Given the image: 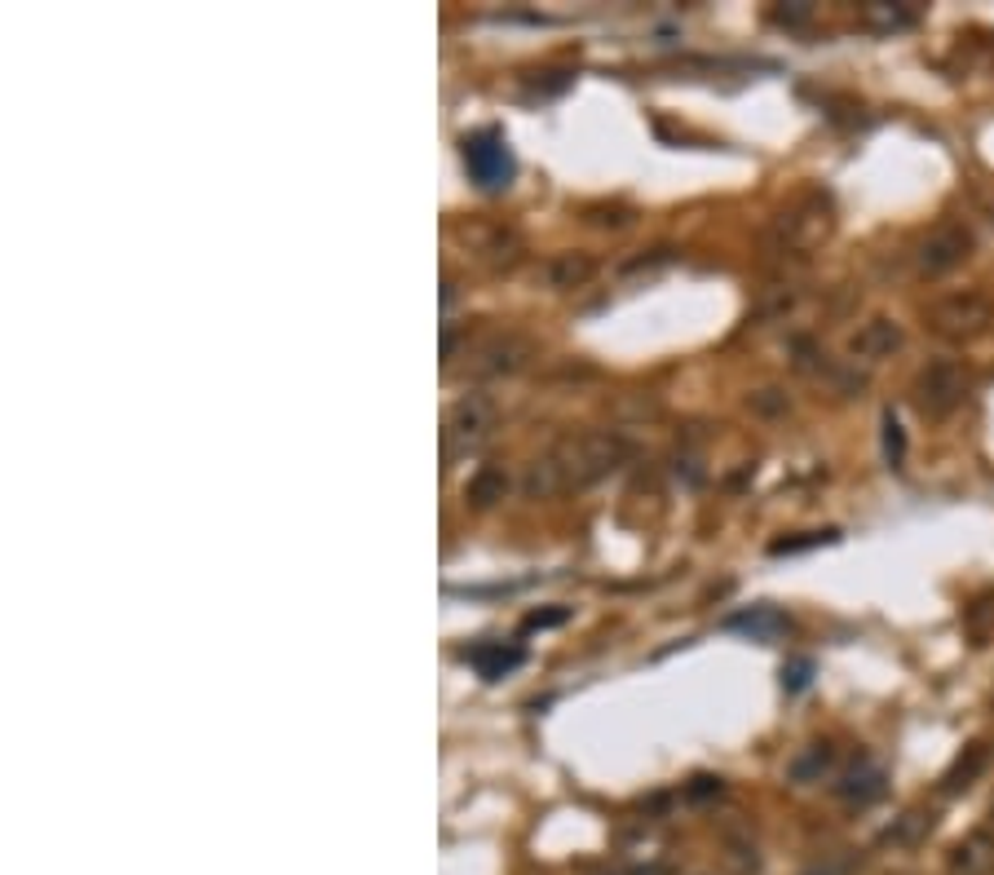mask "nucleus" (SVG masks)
<instances>
[{
    "label": "nucleus",
    "instance_id": "26",
    "mask_svg": "<svg viewBox=\"0 0 994 875\" xmlns=\"http://www.w3.org/2000/svg\"><path fill=\"white\" fill-rule=\"evenodd\" d=\"M673 261V248H654V257H636V261H628V275L632 270H654V266H668Z\"/></svg>",
    "mask_w": 994,
    "mask_h": 875
},
{
    "label": "nucleus",
    "instance_id": "3",
    "mask_svg": "<svg viewBox=\"0 0 994 875\" xmlns=\"http://www.w3.org/2000/svg\"><path fill=\"white\" fill-rule=\"evenodd\" d=\"M994 323V301L977 288H963V292H946L928 305V327L946 341H972L981 337L985 327Z\"/></svg>",
    "mask_w": 994,
    "mask_h": 875
},
{
    "label": "nucleus",
    "instance_id": "14",
    "mask_svg": "<svg viewBox=\"0 0 994 875\" xmlns=\"http://www.w3.org/2000/svg\"><path fill=\"white\" fill-rule=\"evenodd\" d=\"M835 796L849 801V805H870V801H879V796H884V770H879V765H870V760L853 765V770L844 774V783H835Z\"/></svg>",
    "mask_w": 994,
    "mask_h": 875
},
{
    "label": "nucleus",
    "instance_id": "19",
    "mask_svg": "<svg viewBox=\"0 0 994 875\" xmlns=\"http://www.w3.org/2000/svg\"><path fill=\"white\" fill-rule=\"evenodd\" d=\"M928 814H920V809H911V814H902L889 831H884V844H893V849H911V844H920L924 836H928Z\"/></svg>",
    "mask_w": 994,
    "mask_h": 875
},
{
    "label": "nucleus",
    "instance_id": "10",
    "mask_svg": "<svg viewBox=\"0 0 994 875\" xmlns=\"http://www.w3.org/2000/svg\"><path fill=\"white\" fill-rule=\"evenodd\" d=\"M946 875H994V831L963 836L946 858Z\"/></svg>",
    "mask_w": 994,
    "mask_h": 875
},
{
    "label": "nucleus",
    "instance_id": "5",
    "mask_svg": "<svg viewBox=\"0 0 994 875\" xmlns=\"http://www.w3.org/2000/svg\"><path fill=\"white\" fill-rule=\"evenodd\" d=\"M535 341L522 332H491L469 350V376L478 381H495V376H513L522 368H530L535 359Z\"/></svg>",
    "mask_w": 994,
    "mask_h": 875
},
{
    "label": "nucleus",
    "instance_id": "28",
    "mask_svg": "<svg viewBox=\"0 0 994 875\" xmlns=\"http://www.w3.org/2000/svg\"><path fill=\"white\" fill-rule=\"evenodd\" d=\"M562 619H566V610H548V615H530L526 628H552V623H562Z\"/></svg>",
    "mask_w": 994,
    "mask_h": 875
},
{
    "label": "nucleus",
    "instance_id": "22",
    "mask_svg": "<svg viewBox=\"0 0 994 875\" xmlns=\"http://www.w3.org/2000/svg\"><path fill=\"white\" fill-rule=\"evenodd\" d=\"M990 628H994V597H981V602L968 606V632H972L977 641H985Z\"/></svg>",
    "mask_w": 994,
    "mask_h": 875
},
{
    "label": "nucleus",
    "instance_id": "9",
    "mask_svg": "<svg viewBox=\"0 0 994 875\" xmlns=\"http://www.w3.org/2000/svg\"><path fill=\"white\" fill-rule=\"evenodd\" d=\"M902 323L898 318H866L857 332L849 337V354L853 359H862V363H879V359H889V354H898L902 350Z\"/></svg>",
    "mask_w": 994,
    "mask_h": 875
},
{
    "label": "nucleus",
    "instance_id": "7",
    "mask_svg": "<svg viewBox=\"0 0 994 875\" xmlns=\"http://www.w3.org/2000/svg\"><path fill=\"white\" fill-rule=\"evenodd\" d=\"M465 168L469 177L482 186V190H504L513 182V155H508V142L495 133V129H482L473 138H465Z\"/></svg>",
    "mask_w": 994,
    "mask_h": 875
},
{
    "label": "nucleus",
    "instance_id": "21",
    "mask_svg": "<svg viewBox=\"0 0 994 875\" xmlns=\"http://www.w3.org/2000/svg\"><path fill=\"white\" fill-rule=\"evenodd\" d=\"M879 429H884V460H889V465H902V456H907V433H902L898 416H893V411H884Z\"/></svg>",
    "mask_w": 994,
    "mask_h": 875
},
{
    "label": "nucleus",
    "instance_id": "27",
    "mask_svg": "<svg viewBox=\"0 0 994 875\" xmlns=\"http://www.w3.org/2000/svg\"><path fill=\"white\" fill-rule=\"evenodd\" d=\"M708 796H721V779H694L690 783V801H708Z\"/></svg>",
    "mask_w": 994,
    "mask_h": 875
},
{
    "label": "nucleus",
    "instance_id": "12",
    "mask_svg": "<svg viewBox=\"0 0 994 875\" xmlns=\"http://www.w3.org/2000/svg\"><path fill=\"white\" fill-rule=\"evenodd\" d=\"M558 491H571V487H566V474H562L558 456L543 452V456H535V460L526 465V474H522V495H526V500H548V495H558Z\"/></svg>",
    "mask_w": 994,
    "mask_h": 875
},
{
    "label": "nucleus",
    "instance_id": "15",
    "mask_svg": "<svg viewBox=\"0 0 994 875\" xmlns=\"http://www.w3.org/2000/svg\"><path fill=\"white\" fill-rule=\"evenodd\" d=\"M835 765V747L831 743H809L805 751H796L792 756V765H787V779L796 783V788H809V783H822V774Z\"/></svg>",
    "mask_w": 994,
    "mask_h": 875
},
{
    "label": "nucleus",
    "instance_id": "18",
    "mask_svg": "<svg viewBox=\"0 0 994 875\" xmlns=\"http://www.w3.org/2000/svg\"><path fill=\"white\" fill-rule=\"evenodd\" d=\"M465 660H469V664H473V668H478L487 681H500L504 673H513V668L522 664V650H517V645H508V650H504V645H495V641H491V645H478V650H469Z\"/></svg>",
    "mask_w": 994,
    "mask_h": 875
},
{
    "label": "nucleus",
    "instance_id": "13",
    "mask_svg": "<svg viewBox=\"0 0 994 875\" xmlns=\"http://www.w3.org/2000/svg\"><path fill=\"white\" fill-rule=\"evenodd\" d=\"M729 632H747L756 641H773V637H783L792 628V619L783 610H773V606H751V610H738L725 619Z\"/></svg>",
    "mask_w": 994,
    "mask_h": 875
},
{
    "label": "nucleus",
    "instance_id": "24",
    "mask_svg": "<svg viewBox=\"0 0 994 875\" xmlns=\"http://www.w3.org/2000/svg\"><path fill=\"white\" fill-rule=\"evenodd\" d=\"M814 681V660H792L787 668H783V686L796 695V690H805Z\"/></svg>",
    "mask_w": 994,
    "mask_h": 875
},
{
    "label": "nucleus",
    "instance_id": "17",
    "mask_svg": "<svg viewBox=\"0 0 994 875\" xmlns=\"http://www.w3.org/2000/svg\"><path fill=\"white\" fill-rule=\"evenodd\" d=\"M985 760H990V751L981 747V743H972V747H963V756L950 765L946 770V779H942V792L946 796H955V792H963V788H972L981 774H985Z\"/></svg>",
    "mask_w": 994,
    "mask_h": 875
},
{
    "label": "nucleus",
    "instance_id": "6",
    "mask_svg": "<svg viewBox=\"0 0 994 875\" xmlns=\"http://www.w3.org/2000/svg\"><path fill=\"white\" fill-rule=\"evenodd\" d=\"M835 226V217H831V199L827 195H805L800 203H792L783 217H779V226H773V235H779L783 248L800 253V248H814L831 235Z\"/></svg>",
    "mask_w": 994,
    "mask_h": 875
},
{
    "label": "nucleus",
    "instance_id": "29",
    "mask_svg": "<svg viewBox=\"0 0 994 875\" xmlns=\"http://www.w3.org/2000/svg\"><path fill=\"white\" fill-rule=\"evenodd\" d=\"M990 822H994V805H990Z\"/></svg>",
    "mask_w": 994,
    "mask_h": 875
},
{
    "label": "nucleus",
    "instance_id": "23",
    "mask_svg": "<svg viewBox=\"0 0 994 875\" xmlns=\"http://www.w3.org/2000/svg\"><path fill=\"white\" fill-rule=\"evenodd\" d=\"M835 530H822V535H805V539H773L769 544V553L773 558H783V553H800V549H814V544H831Z\"/></svg>",
    "mask_w": 994,
    "mask_h": 875
},
{
    "label": "nucleus",
    "instance_id": "1",
    "mask_svg": "<svg viewBox=\"0 0 994 875\" xmlns=\"http://www.w3.org/2000/svg\"><path fill=\"white\" fill-rule=\"evenodd\" d=\"M552 456H558V465H562V474H566V487H588V482L615 474V469L628 460V443H623L619 433L593 429V433L562 438V443L552 447Z\"/></svg>",
    "mask_w": 994,
    "mask_h": 875
},
{
    "label": "nucleus",
    "instance_id": "2",
    "mask_svg": "<svg viewBox=\"0 0 994 875\" xmlns=\"http://www.w3.org/2000/svg\"><path fill=\"white\" fill-rule=\"evenodd\" d=\"M495 416H500V407L491 394H482V389L460 394L447 407V416H442V456L456 460V456L482 447V438L495 429Z\"/></svg>",
    "mask_w": 994,
    "mask_h": 875
},
{
    "label": "nucleus",
    "instance_id": "11",
    "mask_svg": "<svg viewBox=\"0 0 994 875\" xmlns=\"http://www.w3.org/2000/svg\"><path fill=\"white\" fill-rule=\"evenodd\" d=\"M543 283L552 288V292H571V288H584L593 275H597V261L588 257V253H552L548 261H543Z\"/></svg>",
    "mask_w": 994,
    "mask_h": 875
},
{
    "label": "nucleus",
    "instance_id": "16",
    "mask_svg": "<svg viewBox=\"0 0 994 875\" xmlns=\"http://www.w3.org/2000/svg\"><path fill=\"white\" fill-rule=\"evenodd\" d=\"M508 495V474H504V465H482L473 478H469V487H465V500H469V509H491V504H500Z\"/></svg>",
    "mask_w": 994,
    "mask_h": 875
},
{
    "label": "nucleus",
    "instance_id": "20",
    "mask_svg": "<svg viewBox=\"0 0 994 875\" xmlns=\"http://www.w3.org/2000/svg\"><path fill=\"white\" fill-rule=\"evenodd\" d=\"M862 19H866L870 27H879V32H893V27H911V23H915V14H911V10H898V5H879V0H875V5H866V10H862Z\"/></svg>",
    "mask_w": 994,
    "mask_h": 875
},
{
    "label": "nucleus",
    "instance_id": "8",
    "mask_svg": "<svg viewBox=\"0 0 994 875\" xmlns=\"http://www.w3.org/2000/svg\"><path fill=\"white\" fill-rule=\"evenodd\" d=\"M968 253H972V235L963 226L946 222V226H937V231L924 235V244L915 248V266H920V275L937 279V275H950L955 266H963Z\"/></svg>",
    "mask_w": 994,
    "mask_h": 875
},
{
    "label": "nucleus",
    "instance_id": "25",
    "mask_svg": "<svg viewBox=\"0 0 994 875\" xmlns=\"http://www.w3.org/2000/svg\"><path fill=\"white\" fill-rule=\"evenodd\" d=\"M751 407H756V411H783L787 398H783L779 389H760V394H751Z\"/></svg>",
    "mask_w": 994,
    "mask_h": 875
},
{
    "label": "nucleus",
    "instance_id": "4",
    "mask_svg": "<svg viewBox=\"0 0 994 875\" xmlns=\"http://www.w3.org/2000/svg\"><path fill=\"white\" fill-rule=\"evenodd\" d=\"M963 394H968V376L955 359H933L911 385V398L928 420H946L963 402Z\"/></svg>",
    "mask_w": 994,
    "mask_h": 875
}]
</instances>
